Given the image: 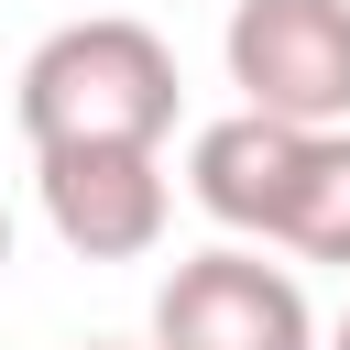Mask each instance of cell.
I'll use <instances>...</instances> for the list:
<instances>
[{"instance_id":"cell-8","label":"cell","mask_w":350,"mask_h":350,"mask_svg":"<svg viewBox=\"0 0 350 350\" xmlns=\"http://www.w3.org/2000/svg\"><path fill=\"white\" fill-rule=\"evenodd\" d=\"M328 350H350V317H339V339H328Z\"/></svg>"},{"instance_id":"cell-5","label":"cell","mask_w":350,"mask_h":350,"mask_svg":"<svg viewBox=\"0 0 350 350\" xmlns=\"http://www.w3.org/2000/svg\"><path fill=\"white\" fill-rule=\"evenodd\" d=\"M306 120H273V109H230L186 142V197L230 230V241H273L284 230V197L306 175Z\"/></svg>"},{"instance_id":"cell-3","label":"cell","mask_w":350,"mask_h":350,"mask_svg":"<svg viewBox=\"0 0 350 350\" xmlns=\"http://www.w3.org/2000/svg\"><path fill=\"white\" fill-rule=\"evenodd\" d=\"M33 186H44V219L77 262H142L175 219L164 142H44Z\"/></svg>"},{"instance_id":"cell-2","label":"cell","mask_w":350,"mask_h":350,"mask_svg":"<svg viewBox=\"0 0 350 350\" xmlns=\"http://www.w3.org/2000/svg\"><path fill=\"white\" fill-rule=\"evenodd\" d=\"M153 350H317L306 284L284 262H262L252 241L186 252L153 295Z\"/></svg>"},{"instance_id":"cell-7","label":"cell","mask_w":350,"mask_h":350,"mask_svg":"<svg viewBox=\"0 0 350 350\" xmlns=\"http://www.w3.org/2000/svg\"><path fill=\"white\" fill-rule=\"evenodd\" d=\"M0 273H11V208H0Z\"/></svg>"},{"instance_id":"cell-1","label":"cell","mask_w":350,"mask_h":350,"mask_svg":"<svg viewBox=\"0 0 350 350\" xmlns=\"http://www.w3.org/2000/svg\"><path fill=\"white\" fill-rule=\"evenodd\" d=\"M175 55H164V33L153 22H131V11H77V22H55L33 55H22V88H11V109H22V142L44 153V142H164L175 131Z\"/></svg>"},{"instance_id":"cell-6","label":"cell","mask_w":350,"mask_h":350,"mask_svg":"<svg viewBox=\"0 0 350 350\" xmlns=\"http://www.w3.org/2000/svg\"><path fill=\"white\" fill-rule=\"evenodd\" d=\"M273 252H306V262H339V273H350V131H317V142H306V175H295V197H284Z\"/></svg>"},{"instance_id":"cell-4","label":"cell","mask_w":350,"mask_h":350,"mask_svg":"<svg viewBox=\"0 0 350 350\" xmlns=\"http://www.w3.org/2000/svg\"><path fill=\"white\" fill-rule=\"evenodd\" d=\"M230 88H241V109L339 131L350 120V0H241L230 11Z\"/></svg>"}]
</instances>
